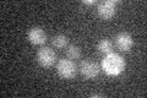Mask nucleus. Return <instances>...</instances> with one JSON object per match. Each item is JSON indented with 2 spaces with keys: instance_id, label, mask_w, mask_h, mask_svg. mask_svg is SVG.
Segmentation results:
<instances>
[{
  "instance_id": "f8f14e48",
  "label": "nucleus",
  "mask_w": 147,
  "mask_h": 98,
  "mask_svg": "<svg viewBox=\"0 0 147 98\" xmlns=\"http://www.w3.org/2000/svg\"><path fill=\"white\" fill-rule=\"evenodd\" d=\"M92 97H104L103 93H94V95H92Z\"/></svg>"
},
{
  "instance_id": "423d86ee",
  "label": "nucleus",
  "mask_w": 147,
  "mask_h": 98,
  "mask_svg": "<svg viewBox=\"0 0 147 98\" xmlns=\"http://www.w3.org/2000/svg\"><path fill=\"white\" fill-rule=\"evenodd\" d=\"M27 38H28V41L34 45L44 44L45 41H47V33L44 32V30L42 28V27L34 26L28 31V33H27Z\"/></svg>"
},
{
  "instance_id": "0eeeda50",
  "label": "nucleus",
  "mask_w": 147,
  "mask_h": 98,
  "mask_svg": "<svg viewBox=\"0 0 147 98\" xmlns=\"http://www.w3.org/2000/svg\"><path fill=\"white\" fill-rule=\"evenodd\" d=\"M115 45L121 52H129L132 48V45H134L132 36L130 33H127V32H120L115 37Z\"/></svg>"
},
{
  "instance_id": "20e7f679",
  "label": "nucleus",
  "mask_w": 147,
  "mask_h": 98,
  "mask_svg": "<svg viewBox=\"0 0 147 98\" xmlns=\"http://www.w3.org/2000/svg\"><path fill=\"white\" fill-rule=\"evenodd\" d=\"M97 12L100 18L103 20H110L114 17L117 12V3L114 0H105V1L100 3L97 7Z\"/></svg>"
},
{
  "instance_id": "f257e3e1",
  "label": "nucleus",
  "mask_w": 147,
  "mask_h": 98,
  "mask_svg": "<svg viewBox=\"0 0 147 98\" xmlns=\"http://www.w3.org/2000/svg\"><path fill=\"white\" fill-rule=\"evenodd\" d=\"M102 68L108 75H119L125 69V60L117 53H109L102 62Z\"/></svg>"
},
{
  "instance_id": "39448f33",
  "label": "nucleus",
  "mask_w": 147,
  "mask_h": 98,
  "mask_svg": "<svg viewBox=\"0 0 147 98\" xmlns=\"http://www.w3.org/2000/svg\"><path fill=\"white\" fill-rule=\"evenodd\" d=\"M80 71L86 78H94L99 75L100 66L99 64L92 60H84L80 64Z\"/></svg>"
},
{
  "instance_id": "9d476101",
  "label": "nucleus",
  "mask_w": 147,
  "mask_h": 98,
  "mask_svg": "<svg viewBox=\"0 0 147 98\" xmlns=\"http://www.w3.org/2000/svg\"><path fill=\"white\" fill-rule=\"evenodd\" d=\"M65 54L70 60H76V59H79L81 57V49L77 45H74V44L67 45L66 50H65Z\"/></svg>"
},
{
  "instance_id": "7ed1b4c3",
  "label": "nucleus",
  "mask_w": 147,
  "mask_h": 98,
  "mask_svg": "<svg viewBox=\"0 0 147 98\" xmlns=\"http://www.w3.org/2000/svg\"><path fill=\"white\" fill-rule=\"evenodd\" d=\"M37 62L42 68H52L57 62V54L49 47H42L37 52Z\"/></svg>"
},
{
  "instance_id": "f03ea898",
  "label": "nucleus",
  "mask_w": 147,
  "mask_h": 98,
  "mask_svg": "<svg viewBox=\"0 0 147 98\" xmlns=\"http://www.w3.org/2000/svg\"><path fill=\"white\" fill-rule=\"evenodd\" d=\"M57 72L61 78L65 80H70L76 76L77 72V66L74 63V60L70 59H61L59 60V63L57 64Z\"/></svg>"
},
{
  "instance_id": "1a4fd4ad",
  "label": "nucleus",
  "mask_w": 147,
  "mask_h": 98,
  "mask_svg": "<svg viewBox=\"0 0 147 98\" xmlns=\"http://www.w3.org/2000/svg\"><path fill=\"white\" fill-rule=\"evenodd\" d=\"M53 45L58 49H64L66 48L67 44H69V38L65 34H57L53 37V41H52Z\"/></svg>"
},
{
  "instance_id": "9b49d317",
  "label": "nucleus",
  "mask_w": 147,
  "mask_h": 98,
  "mask_svg": "<svg viewBox=\"0 0 147 98\" xmlns=\"http://www.w3.org/2000/svg\"><path fill=\"white\" fill-rule=\"evenodd\" d=\"M96 4V0H90V1H84V5H93Z\"/></svg>"
},
{
  "instance_id": "6e6552de",
  "label": "nucleus",
  "mask_w": 147,
  "mask_h": 98,
  "mask_svg": "<svg viewBox=\"0 0 147 98\" xmlns=\"http://www.w3.org/2000/svg\"><path fill=\"white\" fill-rule=\"evenodd\" d=\"M97 49H98V52L102 53V54H109V53H112L113 52V42L107 39V38L100 39L98 45H97Z\"/></svg>"
}]
</instances>
